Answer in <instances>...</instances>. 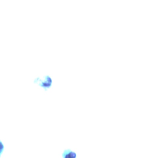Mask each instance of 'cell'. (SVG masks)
Wrapping results in <instances>:
<instances>
[{
  "instance_id": "6da1fadb",
  "label": "cell",
  "mask_w": 142,
  "mask_h": 158,
  "mask_svg": "<svg viewBox=\"0 0 142 158\" xmlns=\"http://www.w3.org/2000/svg\"><path fill=\"white\" fill-rule=\"evenodd\" d=\"M4 149V145H3V143H2V141L0 140V157H1V155H2V153H3Z\"/></svg>"
}]
</instances>
